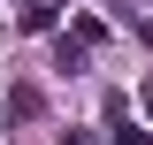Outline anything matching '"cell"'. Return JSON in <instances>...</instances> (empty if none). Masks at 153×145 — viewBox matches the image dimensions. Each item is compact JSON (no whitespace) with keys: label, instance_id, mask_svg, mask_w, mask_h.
Wrapping results in <instances>:
<instances>
[{"label":"cell","instance_id":"obj_1","mask_svg":"<svg viewBox=\"0 0 153 145\" xmlns=\"http://www.w3.org/2000/svg\"><path fill=\"white\" fill-rule=\"evenodd\" d=\"M38 115H46V92H38L31 76H16V84H8V122H38Z\"/></svg>","mask_w":153,"mask_h":145},{"label":"cell","instance_id":"obj_2","mask_svg":"<svg viewBox=\"0 0 153 145\" xmlns=\"http://www.w3.org/2000/svg\"><path fill=\"white\" fill-rule=\"evenodd\" d=\"M107 145H153V130L130 122V99H107Z\"/></svg>","mask_w":153,"mask_h":145},{"label":"cell","instance_id":"obj_3","mask_svg":"<svg viewBox=\"0 0 153 145\" xmlns=\"http://www.w3.org/2000/svg\"><path fill=\"white\" fill-rule=\"evenodd\" d=\"M61 23V0H23V31H54Z\"/></svg>","mask_w":153,"mask_h":145},{"label":"cell","instance_id":"obj_4","mask_svg":"<svg viewBox=\"0 0 153 145\" xmlns=\"http://www.w3.org/2000/svg\"><path fill=\"white\" fill-rule=\"evenodd\" d=\"M138 107H146V122H153V84H146V92H138Z\"/></svg>","mask_w":153,"mask_h":145},{"label":"cell","instance_id":"obj_5","mask_svg":"<svg viewBox=\"0 0 153 145\" xmlns=\"http://www.w3.org/2000/svg\"><path fill=\"white\" fill-rule=\"evenodd\" d=\"M61 145H100V138H61Z\"/></svg>","mask_w":153,"mask_h":145}]
</instances>
